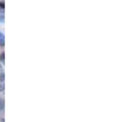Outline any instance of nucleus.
Returning a JSON list of instances; mask_svg holds the SVG:
<instances>
[{
    "mask_svg": "<svg viewBox=\"0 0 122 122\" xmlns=\"http://www.w3.org/2000/svg\"><path fill=\"white\" fill-rule=\"evenodd\" d=\"M3 90H4V83H1V82H0V93H1Z\"/></svg>",
    "mask_w": 122,
    "mask_h": 122,
    "instance_id": "5",
    "label": "nucleus"
},
{
    "mask_svg": "<svg viewBox=\"0 0 122 122\" xmlns=\"http://www.w3.org/2000/svg\"><path fill=\"white\" fill-rule=\"evenodd\" d=\"M0 122H4V120H3V118H1V120H0Z\"/></svg>",
    "mask_w": 122,
    "mask_h": 122,
    "instance_id": "6",
    "label": "nucleus"
},
{
    "mask_svg": "<svg viewBox=\"0 0 122 122\" xmlns=\"http://www.w3.org/2000/svg\"><path fill=\"white\" fill-rule=\"evenodd\" d=\"M0 71H1V64H0Z\"/></svg>",
    "mask_w": 122,
    "mask_h": 122,
    "instance_id": "7",
    "label": "nucleus"
},
{
    "mask_svg": "<svg viewBox=\"0 0 122 122\" xmlns=\"http://www.w3.org/2000/svg\"><path fill=\"white\" fill-rule=\"evenodd\" d=\"M4 81H5V73H4V71L1 70L0 71V82L4 83Z\"/></svg>",
    "mask_w": 122,
    "mask_h": 122,
    "instance_id": "3",
    "label": "nucleus"
},
{
    "mask_svg": "<svg viewBox=\"0 0 122 122\" xmlns=\"http://www.w3.org/2000/svg\"><path fill=\"white\" fill-rule=\"evenodd\" d=\"M4 60H5V53H1V55H0V61L4 62Z\"/></svg>",
    "mask_w": 122,
    "mask_h": 122,
    "instance_id": "4",
    "label": "nucleus"
},
{
    "mask_svg": "<svg viewBox=\"0 0 122 122\" xmlns=\"http://www.w3.org/2000/svg\"><path fill=\"white\" fill-rule=\"evenodd\" d=\"M5 45V36L3 34V32H0V46Z\"/></svg>",
    "mask_w": 122,
    "mask_h": 122,
    "instance_id": "1",
    "label": "nucleus"
},
{
    "mask_svg": "<svg viewBox=\"0 0 122 122\" xmlns=\"http://www.w3.org/2000/svg\"><path fill=\"white\" fill-rule=\"evenodd\" d=\"M4 107H5V103H4V99H0V116L4 112Z\"/></svg>",
    "mask_w": 122,
    "mask_h": 122,
    "instance_id": "2",
    "label": "nucleus"
}]
</instances>
